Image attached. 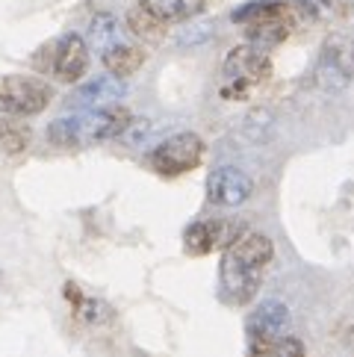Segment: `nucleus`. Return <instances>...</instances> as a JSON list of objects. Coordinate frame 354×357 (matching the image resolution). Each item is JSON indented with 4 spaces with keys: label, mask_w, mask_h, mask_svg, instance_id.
Segmentation results:
<instances>
[{
    "label": "nucleus",
    "mask_w": 354,
    "mask_h": 357,
    "mask_svg": "<svg viewBox=\"0 0 354 357\" xmlns=\"http://www.w3.org/2000/svg\"><path fill=\"white\" fill-rule=\"evenodd\" d=\"M100 59H104V68L112 74V77L124 80V77H130V74H136L145 66V50L136 47V45H128V42H118L109 50H104Z\"/></svg>",
    "instance_id": "obj_13"
},
{
    "label": "nucleus",
    "mask_w": 354,
    "mask_h": 357,
    "mask_svg": "<svg viewBox=\"0 0 354 357\" xmlns=\"http://www.w3.org/2000/svg\"><path fill=\"white\" fill-rule=\"evenodd\" d=\"M354 77V45L348 39H331L313 68V83L322 92H343Z\"/></svg>",
    "instance_id": "obj_7"
},
{
    "label": "nucleus",
    "mask_w": 354,
    "mask_h": 357,
    "mask_svg": "<svg viewBox=\"0 0 354 357\" xmlns=\"http://www.w3.org/2000/svg\"><path fill=\"white\" fill-rule=\"evenodd\" d=\"M305 3H310L316 12H319V9H331V6H334V0H305Z\"/></svg>",
    "instance_id": "obj_21"
},
{
    "label": "nucleus",
    "mask_w": 354,
    "mask_h": 357,
    "mask_svg": "<svg viewBox=\"0 0 354 357\" xmlns=\"http://www.w3.org/2000/svg\"><path fill=\"white\" fill-rule=\"evenodd\" d=\"M222 74H224L222 98L243 100L251 95V89H257L272 74V59L266 50H260L254 45H239L224 56Z\"/></svg>",
    "instance_id": "obj_3"
},
{
    "label": "nucleus",
    "mask_w": 354,
    "mask_h": 357,
    "mask_svg": "<svg viewBox=\"0 0 354 357\" xmlns=\"http://www.w3.org/2000/svg\"><path fill=\"white\" fill-rule=\"evenodd\" d=\"M30 127L24 124L21 119H15V116H3L0 119V151L3 154H21V151H27V145H30Z\"/></svg>",
    "instance_id": "obj_16"
},
{
    "label": "nucleus",
    "mask_w": 354,
    "mask_h": 357,
    "mask_svg": "<svg viewBox=\"0 0 354 357\" xmlns=\"http://www.w3.org/2000/svg\"><path fill=\"white\" fill-rule=\"evenodd\" d=\"M128 95V86H124L118 77H95V80H88L83 83L80 89H74L71 98H68V104L74 109H100V107H112V104H118V100Z\"/></svg>",
    "instance_id": "obj_11"
},
{
    "label": "nucleus",
    "mask_w": 354,
    "mask_h": 357,
    "mask_svg": "<svg viewBox=\"0 0 354 357\" xmlns=\"http://www.w3.org/2000/svg\"><path fill=\"white\" fill-rule=\"evenodd\" d=\"M128 30L136 36V39H142L148 45H160L162 39H166V33H169V21L160 18L151 6L136 3L128 12Z\"/></svg>",
    "instance_id": "obj_12"
},
{
    "label": "nucleus",
    "mask_w": 354,
    "mask_h": 357,
    "mask_svg": "<svg viewBox=\"0 0 354 357\" xmlns=\"http://www.w3.org/2000/svg\"><path fill=\"white\" fill-rule=\"evenodd\" d=\"M139 3L151 6L166 21H189V18H195L204 12L207 0H139Z\"/></svg>",
    "instance_id": "obj_15"
},
{
    "label": "nucleus",
    "mask_w": 354,
    "mask_h": 357,
    "mask_svg": "<svg viewBox=\"0 0 354 357\" xmlns=\"http://www.w3.org/2000/svg\"><path fill=\"white\" fill-rule=\"evenodd\" d=\"M130 121H133L130 109L121 104L83 109L77 116H66V119H56L54 124H47V142L56 148H88V145L121 136Z\"/></svg>",
    "instance_id": "obj_2"
},
{
    "label": "nucleus",
    "mask_w": 354,
    "mask_h": 357,
    "mask_svg": "<svg viewBox=\"0 0 354 357\" xmlns=\"http://www.w3.org/2000/svg\"><path fill=\"white\" fill-rule=\"evenodd\" d=\"M281 6V0H251V3H245V6H239L236 12H233V21L236 24H254V21H263L266 15H272V12Z\"/></svg>",
    "instance_id": "obj_18"
},
{
    "label": "nucleus",
    "mask_w": 354,
    "mask_h": 357,
    "mask_svg": "<svg viewBox=\"0 0 354 357\" xmlns=\"http://www.w3.org/2000/svg\"><path fill=\"white\" fill-rule=\"evenodd\" d=\"M66 298L74 304V316L83 319V322H88V325H107L112 319V310L104 301L83 296L80 287H74V284H66Z\"/></svg>",
    "instance_id": "obj_14"
},
{
    "label": "nucleus",
    "mask_w": 354,
    "mask_h": 357,
    "mask_svg": "<svg viewBox=\"0 0 354 357\" xmlns=\"http://www.w3.org/2000/svg\"><path fill=\"white\" fill-rule=\"evenodd\" d=\"M289 307L277 298H263L245 319V346L248 357H269L275 346L286 337Z\"/></svg>",
    "instance_id": "obj_4"
},
{
    "label": "nucleus",
    "mask_w": 354,
    "mask_h": 357,
    "mask_svg": "<svg viewBox=\"0 0 354 357\" xmlns=\"http://www.w3.org/2000/svg\"><path fill=\"white\" fill-rule=\"evenodd\" d=\"M54 100V89L30 74H6L0 77V116H39Z\"/></svg>",
    "instance_id": "obj_5"
},
{
    "label": "nucleus",
    "mask_w": 354,
    "mask_h": 357,
    "mask_svg": "<svg viewBox=\"0 0 354 357\" xmlns=\"http://www.w3.org/2000/svg\"><path fill=\"white\" fill-rule=\"evenodd\" d=\"M121 42V27L118 21L109 15V12H100V15L92 18V24H88V45L98 47L100 54L104 50H109L112 45Z\"/></svg>",
    "instance_id": "obj_17"
},
{
    "label": "nucleus",
    "mask_w": 354,
    "mask_h": 357,
    "mask_svg": "<svg viewBox=\"0 0 354 357\" xmlns=\"http://www.w3.org/2000/svg\"><path fill=\"white\" fill-rule=\"evenodd\" d=\"M275 257L272 239L260 231H243L222 254L219 287L227 304H248L260 292L263 275Z\"/></svg>",
    "instance_id": "obj_1"
},
{
    "label": "nucleus",
    "mask_w": 354,
    "mask_h": 357,
    "mask_svg": "<svg viewBox=\"0 0 354 357\" xmlns=\"http://www.w3.org/2000/svg\"><path fill=\"white\" fill-rule=\"evenodd\" d=\"M254 192V181L236 165H219L207 177V201L216 207H239Z\"/></svg>",
    "instance_id": "obj_9"
},
{
    "label": "nucleus",
    "mask_w": 354,
    "mask_h": 357,
    "mask_svg": "<svg viewBox=\"0 0 354 357\" xmlns=\"http://www.w3.org/2000/svg\"><path fill=\"white\" fill-rule=\"evenodd\" d=\"M54 54H56V42L42 45V47L33 54V66L39 68V71H45V74H50V68H54Z\"/></svg>",
    "instance_id": "obj_20"
},
{
    "label": "nucleus",
    "mask_w": 354,
    "mask_h": 357,
    "mask_svg": "<svg viewBox=\"0 0 354 357\" xmlns=\"http://www.w3.org/2000/svg\"><path fill=\"white\" fill-rule=\"evenodd\" d=\"M88 68V45L83 36L68 33L56 42V54H54V68L50 74L59 83H77Z\"/></svg>",
    "instance_id": "obj_10"
},
{
    "label": "nucleus",
    "mask_w": 354,
    "mask_h": 357,
    "mask_svg": "<svg viewBox=\"0 0 354 357\" xmlns=\"http://www.w3.org/2000/svg\"><path fill=\"white\" fill-rule=\"evenodd\" d=\"M239 234L243 231L233 225V219H204V222H195L192 227H186L183 248L189 257H204V254L227 248Z\"/></svg>",
    "instance_id": "obj_8"
},
{
    "label": "nucleus",
    "mask_w": 354,
    "mask_h": 357,
    "mask_svg": "<svg viewBox=\"0 0 354 357\" xmlns=\"http://www.w3.org/2000/svg\"><path fill=\"white\" fill-rule=\"evenodd\" d=\"M148 160H151V169L162 177L186 174L198 169L201 160H204V139L198 133H174L151 151Z\"/></svg>",
    "instance_id": "obj_6"
},
{
    "label": "nucleus",
    "mask_w": 354,
    "mask_h": 357,
    "mask_svg": "<svg viewBox=\"0 0 354 357\" xmlns=\"http://www.w3.org/2000/svg\"><path fill=\"white\" fill-rule=\"evenodd\" d=\"M269 357H307V351H305V342L298 337H284Z\"/></svg>",
    "instance_id": "obj_19"
}]
</instances>
